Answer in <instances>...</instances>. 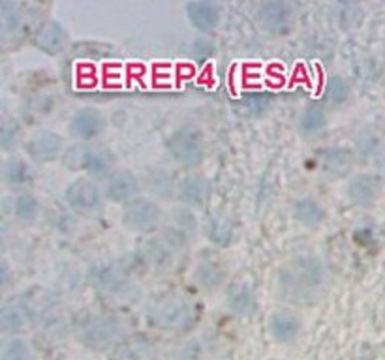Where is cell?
Returning <instances> with one entry per match:
<instances>
[{"mask_svg": "<svg viewBox=\"0 0 385 360\" xmlns=\"http://www.w3.org/2000/svg\"><path fill=\"white\" fill-rule=\"evenodd\" d=\"M293 216L307 227H316V225L324 224L327 214H325V208L318 201H314L310 197H303L293 205Z\"/></svg>", "mask_w": 385, "mask_h": 360, "instance_id": "20", "label": "cell"}, {"mask_svg": "<svg viewBox=\"0 0 385 360\" xmlns=\"http://www.w3.org/2000/svg\"><path fill=\"white\" fill-rule=\"evenodd\" d=\"M121 220L128 229L138 231V233H149V231L158 227L160 220H162V208L150 199L136 197L124 205Z\"/></svg>", "mask_w": 385, "mask_h": 360, "instance_id": "6", "label": "cell"}, {"mask_svg": "<svg viewBox=\"0 0 385 360\" xmlns=\"http://www.w3.org/2000/svg\"><path fill=\"white\" fill-rule=\"evenodd\" d=\"M139 190L138 176L134 175L132 171H115L111 173L105 180L104 193L105 197L113 203H130L132 199H136V193Z\"/></svg>", "mask_w": 385, "mask_h": 360, "instance_id": "11", "label": "cell"}, {"mask_svg": "<svg viewBox=\"0 0 385 360\" xmlns=\"http://www.w3.org/2000/svg\"><path fill=\"white\" fill-rule=\"evenodd\" d=\"M109 360H141V359H139L138 353L134 349H130V347H122V349H119L117 353H113Z\"/></svg>", "mask_w": 385, "mask_h": 360, "instance_id": "28", "label": "cell"}, {"mask_svg": "<svg viewBox=\"0 0 385 360\" xmlns=\"http://www.w3.org/2000/svg\"><path fill=\"white\" fill-rule=\"evenodd\" d=\"M40 212L38 199L30 193H21L13 199V214L21 222H34Z\"/></svg>", "mask_w": 385, "mask_h": 360, "instance_id": "25", "label": "cell"}, {"mask_svg": "<svg viewBox=\"0 0 385 360\" xmlns=\"http://www.w3.org/2000/svg\"><path fill=\"white\" fill-rule=\"evenodd\" d=\"M25 4H16V2H2V36L8 38H19L23 34H27L28 21L25 13Z\"/></svg>", "mask_w": 385, "mask_h": 360, "instance_id": "16", "label": "cell"}, {"mask_svg": "<svg viewBox=\"0 0 385 360\" xmlns=\"http://www.w3.org/2000/svg\"><path fill=\"white\" fill-rule=\"evenodd\" d=\"M186 16L194 28H198L201 32H213L222 21V6L209 0L188 2Z\"/></svg>", "mask_w": 385, "mask_h": 360, "instance_id": "12", "label": "cell"}, {"mask_svg": "<svg viewBox=\"0 0 385 360\" xmlns=\"http://www.w3.org/2000/svg\"><path fill=\"white\" fill-rule=\"evenodd\" d=\"M2 175H4V180L10 186H23L32 179V169H30V165L27 162L16 158L6 162Z\"/></svg>", "mask_w": 385, "mask_h": 360, "instance_id": "24", "label": "cell"}, {"mask_svg": "<svg viewBox=\"0 0 385 360\" xmlns=\"http://www.w3.org/2000/svg\"><path fill=\"white\" fill-rule=\"evenodd\" d=\"M34 45L45 55H59L68 44V34L59 21H44L32 36Z\"/></svg>", "mask_w": 385, "mask_h": 360, "instance_id": "13", "label": "cell"}, {"mask_svg": "<svg viewBox=\"0 0 385 360\" xmlns=\"http://www.w3.org/2000/svg\"><path fill=\"white\" fill-rule=\"evenodd\" d=\"M90 284L102 296L121 295L128 287V276L115 265H100L90 270Z\"/></svg>", "mask_w": 385, "mask_h": 360, "instance_id": "8", "label": "cell"}, {"mask_svg": "<svg viewBox=\"0 0 385 360\" xmlns=\"http://www.w3.org/2000/svg\"><path fill=\"white\" fill-rule=\"evenodd\" d=\"M282 295L295 304H312L325 287V267L312 253L295 257L284 265L278 276Z\"/></svg>", "mask_w": 385, "mask_h": 360, "instance_id": "1", "label": "cell"}, {"mask_svg": "<svg viewBox=\"0 0 385 360\" xmlns=\"http://www.w3.org/2000/svg\"><path fill=\"white\" fill-rule=\"evenodd\" d=\"M149 323L160 330H188L198 321V306L182 295H164L149 306Z\"/></svg>", "mask_w": 385, "mask_h": 360, "instance_id": "2", "label": "cell"}, {"mask_svg": "<svg viewBox=\"0 0 385 360\" xmlns=\"http://www.w3.org/2000/svg\"><path fill=\"white\" fill-rule=\"evenodd\" d=\"M68 205L77 212H94L102 203V191L98 184L90 179H77L64 191Z\"/></svg>", "mask_w": 385, "mask_h": 360, "instance_id": "7", "label": "cell"}, {"mask_svg": "<svg viewBox=\"0 0 385 360\" xmlns=\"http://www.w3.org/2000/svg\"><path fill=\"white\" fill-rule=\"evenodd\" d=\"M301 319H299L293 311L288 310H280L275 311L273 316H271L269 321V328L271 334H273V338L276 342H280V344H290L293 340L297 338L299 332H301Z\"/></svg>", "mask_w": 385, "mask_h": 360, "instance_id": "17", "label": "cell"}, {"mask_svg": "<svg viewBox=\"0 0 385 360\" xmlns=\"http://www.w3.org/2000/svg\"><path fill=\"white\" fill-rule=\"evenodd\" d=\"M167 150L184 167H198L205 158L203 137L196 128H182L167 139Z\"/></svg>", "mask_w": 385, "mask_h": 360, "instance_id": "5", "label": "cell"}, {"mask_svg": "<svg viewBox=\"0 0 385 360\" xmlns=\"http://www.w3.org/2000/svg\"><path fill=\"white\" fill-rule=\"evenodd\" d=\"M227 306L237 316H248L256 308V291L252 284L235 282L227 291Z\"/></svg>", "mask_w": 385, "mask_h": 360, "instance_id": "18", "label": "cell"}, {"mask_svg": "<svg viewBox=\"0 0 385 360\" xmlns=\"http://www.w3.org/2000/svg\"><path fill=\"white\" fill-rule=\"evenodd\" d=\"M62 139L57 136L55 131L51 130H40L36 131L27 143H25V150L36 164H47L61 156Z\"/></svg>", "mask_w": 385, "mask_h": 360, "instance_id": "9", "label": "cell"}, {"mask_svg": "<svg viewBox=\"0 0 385 360\" xmlns=\"http://www.w3.org/2000/svg\"><path fill=\"white\" fill-rule=\"evenodd\" d=\"M28 313L25 308L16 304H8L0 311V325L4 332H13V330H23V327L27 325Z\"/></svg>", "mask_w": 385, "mask_h": 360, "instance_id": "23", "label": "cell"}, {"mask_svg": "<svg viewBox=\"0 0 385 360\" xmlns=\"http://www.w3.org/2000/svg\"><path fill=\"white\" fill-rule=\"evenodd\" d=\"M381 191V182L374 175H357L348 182V197L355 205L367 207L378 199Z\"/></svg>", "mask_w": 385, "mask_h": 360, "instance_id": "15", "label": "cell"}, {"mask_svg": "<svg viewBox=\"0 0 385 360\" xmlns=\"http://www.w3.org/2000/svg\"><path fill=\"white\" fill-rule=\"evenodd\" d=\"M327 126V115L319 104H310L299 116V131L307 137L319 136Z\"/></svg>", "mask_w": 385, "mask_h": 360, "instance_id": "21", "label": "cell"}, {"mask_svg": "<svg viewBox=\"0 0 385 360\" xmlns=\"http://www.w3.org/2000/svg\"><path fill=\"white\" fill-rule=\"evenodd\" d=\"M224 268L220 265H216L215 261H201L196 267V272H194V280L198 282L199 287H203L207 291H213L216 287H220L224 284Z\"/></svg>", "mask_w": 385, "mask_h": 360, "instance_id": "22", "label": "cell"}, {"mask_svg": "<svg viewBox=\"0 0 385 360\" xmlns=\"http://www.w3.org/2000/svg\"><path fill=\"white\" fill-rule=\"evenodd\" d=\"M209 180L205 179V176H186L181 182V186H179V196H181V199L186 205L201 207L207 201V197H209Z\"/></svg>", "mask_w": 385, "mask_h": 360, "instance_id": "19", "label": "cell"}, {"mask_svg": "<svg viewBox=\"0 0 385 360\" xmlns=\"http://www.w3.org/2000/svg\"><path fill=\"white\" fill-rule=\"evenodd\" d=\"M325 94H327L329 102H333L335 105H342L346 104L348 98H350V87H348V83L340 76H333L327 81Z\"/></svg>", "mask_w": 385, "mask_h": 360, "instance_id": "27", "label": "cell"}, {"mask_svg": "<svg viewBox=\"0 0 385 360\" xmlns=\"http://www.w3.org/2000/svg\"><path fill=\"white\" fill-rule=\"evenodd\" d=\"M68 169H83L90 176H105L115 165V156L107 148L72 147L64 154Z\"/></svg>", "mask_w": 385, "mask_h": 360, "instance_id": "4", "label": "cell"}, {"mask_svg": "<svg viewBox=\"0 0 385 360\" xmlns=\"http://www.w3.org/2000/svg\"><path fill=\"white\" fill-rule=\"evenodd\" d=\"M0 360H34L32 349L25 340H10L2 345Z\"/></svg>", "mask_w": 385, "mask_h": 360, "instance_id": "26", "label": "cell"}, {"mask_svg": "<svg viewBox=\"0 0 385 360\" xmlns=\"http://www.w3.org/2000/svg\"><path fill=\"white\" fill-rule=\"evenodd\" d=\"M77 338L85 347L104 351L124 338V327L111 316H93L77 327Z\"/></svg>", "mask_w": 385, "mask_h": 360, "instance_id": "3", "label": "cell"}, {"mask_svg": "<svg viewBox=\"0 0 385 360\" xmlns=\"http://www.w3.org/2000/svg\"><path fill=\"white\" fill-rule=\"evenodd\" d=\"M105 130V119L96 107H83L70 120V133L81 141H93Z\"/></svg>", "mask_w": 385, "mask_h": 360, "instance_id": "10", "label": "cell"}, {"mask_svg": "<svg viewBox=\"0 0 385 360\" xmlns=\"http://www.w3.org/2000/svg\"><path fill=\"white\" fill-rule=\"evenodd\" d=\"M293 11L288 2H263L259 4V21L269 32L286 34L292 28Z\"/></svg>", "mask_w": 385, "mask_h": 360, "instance_id": "14", "label": "cell"}]
</instances>
